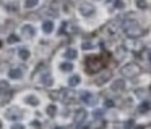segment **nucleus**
I'll return each instance as SVG.
<instances>
[{"label": "nucleus", "instance_id": "f257e3e1", "mask_svg": "<svg viewBox=\"0 0 151 129\" xmlns=\"http://www.w3.org/2000/svg\"><path fill=\"white\" fill-rule=\"evenodd\" d=\"M122 28H124V32L130 39H137V37H140V35L143 34V28H141L135 19H128V21H125L124 24H122Z\"/></svg>", "mask_w": 151, "mask_h": 129}, {"label": "nucleus", "instance_id": "f03ea898", "mask_svg": "<svg viewBox=\"0 0 151 129\" xmlns=\"http://www.w3.org/2000/svg\"><path fill=\"white\" fill-rule=\"evenodd\" d=\"M140 71H141V68L138 66L137 63H128V64H125V66H122L120 73H122V76H125V77H135V76L140 74Z\"/></svg>", "mask_w": 151, "mask_h": 129}, {"label": "nucleus", "instance_id": "7ed1b4c3", "mask_svg": "<svg viewBox=\"0 0 151 129\" xmlns=\"http://www.w3.org/2000/svg\"><path fill=\"white\" fill-rule=\"evenodd\" d=\"M102 66H104V63H102V60L98 57L89 58V60L86 61V71H88V73H98V71L102 69Z\"/></svg>", "mask_w": 151, "mask_h": 129}, {"label": "nucleus", "instance_id": "20e7f679", "mask_svg": "<svg viewBox=\"0 0 151 129\" xmlns=\"http://www.w3.org/2000/svg\"><path fill=\"white\" fill-rule=\"evenodd\" d=\"M78 11H80V15H81V16L88 18V16H93V15H94L96 8H94V6H93L89 2H81V3L78 5Z\"/></svg>", "mask_w": 151, "mask_h": 129}, {"label": "nucleus", "instance_id": "39448f33", "mask_svg": "<svg viewBox=\"0 0 151 129\" xmlns=\"http://www.w3.org/2000/svg\"><path fill=\"white\" fill-rule=\"evenodd\" d=\"M21 116H23V111L18 106H12V108H8L5 111V119H8V121H17Z\"/></svg>", "mask_w": 151, "mask_h": 129}, {"label": "nucleus", "instance_id": "423d86ee", "mask_svg": "<svg viewBox=\"0 0 151 129\" xmlns=\"http://www.w3.org/2000/svg\"><path fill=\"white\" fill-rule=\"evenodd\" d=\"M20 32H21V35H23L24 39H33L34 34H36V29H34L33 24H23L21 29H20Z\"/></svg>", "mask_w": 151, "mask_h": 129}, {"label": "nucleus", "instance_id": "0eeeda50", "mask_svg": "<svg viewBox=\"0 0 151 129\" xmlns=\"http://www.w3.org/2000/svg\"><path fill=\"white\" fill-rule=\"evenodd\" d=\"M23 100H24V103L29 105V106H39V103H41L39 97H37L36 94H26V95L23 97Z\"/></svg>", "mask_w": 151, "mask_h": 129}, {"label": "nucleus", "instance_id": "6e6552de", "mask_svg": "<svg viewBox=\"0 0 151 129\" xmlns=\"http://www.w3.org/2000/svg\"><path fill=\"white\" fill-rule=\"evenodd\" d=\"M81 100L86 103V105H96V97L89 92H83L81 94Z\"/></svg>", "mask_w": 151, "mask_h": 129}, {"label": "nucleus", "instance_id": "1a4fd4ad", "mask_svg": "<svg viewBox=\"0 0 151 129\" xmlns=\"http://www.w3.org/2000/svg\"><path fill=\"white\" fill-rule=\"evenodd\" d=\"M54 29H55V26H54V21H52V19H47V21L42 23V31H44V34H52Z\"/></svg>", "mask_w": 151, "mask_h": 129}, {"label": "nucleus", "instance_id": "9d476101", "mask_svg": "<svg viewBox=\"0 0 151 129\" xmlns=\"http://www.w3.org/2000/svg\"><path fill=\"white\" fill-rule=\"evenodd\" d=\"M86 115H88V113H86L85 110H78V111L75 113V124H76V126L81 124V123L86 119Z\"/></svg>", "mask_w": 151, "mask_h": 129}, {"label": "nucleus", "instance_id": "9b49d317", "mask_svg": "<svg viewBox=\"0 0 151 129\" xmlns=\"http://www.w3.org/2000/svg\"><path fill=\"white\" fill-rule=\"evenodd\" d=\"M8 76H10V79H13V81H20L21 76H23V71H21L20 68H13V69H10Z\"/></svg>", "mask_w": 151, "mask_h": 129}, {"label": "nucleus", "instance_id": "f8f14e48", "mask_svg": "<svg viewBox=\"0 0 151 129\" xmlns=\"http://www.w3.org/2000/svg\"><path fill=\"white\" fill-rule=\"evenodd\" d=\"M111 89L114 90V92L124 90V89H125V81H124V79H117V81H114V82H112V86H111Z\"/></svg>", "mask_w": 151, "mask_h": 129}, {"label": "nucleus", "instance_id": "ddd939ff", "mask_svg": "<svg viewBox=\"0 0 151 129\" xmlns=\"http://www.w3.org/2000/svg\"><path fill=\"white\" fill-rule=\"evenodd\" d=\"M12 99V92L10 90H2L0 92V105H5V103H8Z\"/></svg>", "mask_w": 151, "mask_h": 129}, {"label": "nucleus", "instance_id": "4468645a", "mask_svg": "<svg viewBox=\"0 0 151 129\" xmlns=\"http://www.w3.org/2000/svg\"><path fill=\"white\" fill-rule=\"evenodd\" d=\"M62 32H65V34H73V32H76V26L72 24V23H63Z\"/></svg>", "mask_w": 151, "mask_h": 129}, {"label": "nucleus", "instance_id": "2eb2a0df", "mask_svg": "<svg viewBox=\"0 0 151 129\" xmlns=\"http://www.w3.org/2000/svg\"><path fill=\"white\" fill-rule=\"evenodd\" d=\"M63 57H65L67 60H75V58L78 57V52H76V48H67Z\"/></svg>", "mask_w": 151, "mask_h": 129}, {"label": "nucleus", "instance_id": "dca6fc26", "mask_svg": "<svg viewBox=\"0 0 151 129\" xmlns=\"http://www.w3.org/2000/svg\"><path fill=\"white\" fill-rule=\"evenodd\" d=\"M18 57L21 58V60H28V58L31 57V52L28 47H21L20 50H18Z\"/></svg>", "mask_w": 151, "mask_h": 129}, {"label": "nucleus", "instance_id": "f3484780", "mask_svg": "<svg viewBox=\"0 0 151 129\" xmlns=\"http://www.w3.org/2000/svg\"><path fill=\"white\" fill-rule=\"evenodd\" d=\"M41 82H42V86H46V87H50L54 84V79L52 77L49 76V74H42V76H41Z\"/></svg>", "mask_w": 151, "mask_h": 129}, {"label": "nucleus", "instance_id": "a211bd4d", "mask_svg": "<svg viewBox=\"0 0 151 129\" xmlns=\"http://www.w3.org/2000/svg\"><path fill=\"white\" fill-rule=\"evenodd\" d=\"M81 84V77L78 76V74H75V76H72L68 79V86L70 87H76V86H80Z\"/></svg>", "mask_w": 151, "mask_h": 129}, {"label": "nucleus", "instance_id": "6ab92c4d", "mask_svg": "<svg viewBox=\"0 0 151 129\" xmlns=\"http://www.w3.org/2000/svg\"><path fill=\"white\" fill-rule=\"evenodd\" d=\"M23 5H24V8H28V10H29V8H36V6L39 5V0H24Z\"/></svg>", "mask_w": 151, "mask_h": 129}, {"label": "nucleus", "instance_id": "aec40b11", "mask_svg": "<svg viewBox=\"0 0 151 129\" xmlns=\"http://www.w3.org/2000/svg\"><path fill=\"white\" fill-rule=\"evenodd\" d=\"M109 77H111V73H109V71H106L104 74H101V76L96 79V84H104L106 81H109Z\"/></svg>", "mask_w": 151, "mask_h": 129}, {"label": "nucleus", "instance_id": "412c9836", "mask_svg": "<svg viewBox=\"0 0 151 129\" xmlns=\"http://www.w3.org/2000/svg\"><path fill=\"white\" fill-rule=\"evenodd\" d=\"M59 68H60V71H65V73H68V71L73 69V63H68V61H65V63H60Z\"/></svg>", "mask_w": 151, "mask_h": 129}, {"label": "nucleus", "instance_id": "4be33fe9", "mask_svg": "<svg viewBox=\"0 0 151 129\" xmlns=\"http://www.w3.org/2000/svg\"><path fill=\"white\" fill-rule=\"evenodd\" d=\"M107 29L111 32H117L119 29H120V24H119V21H112V23H109V24H107Z\"/></svg>", "mask_w": 151, "mask_h": 129}, {"label": "nucleus", "instance_id": "5701e85b", "mask_svg": "<svg viewBox=\"0 0 151 129\" xmlns=\"http://www.w3.org/2000/svg\"><path fill=\"white\" fill-rule=\"evenodd\" d=\"M135 5H137V8H140V10H146L148 8L146 0H135Z\"/></svg>", "mask_w": 151, "mask_h": 129}, {"label": "nucleus", "instance_id": "b1692460", "mask_svg": "<svg viewBox=\"0 0 151 129\" xmlns=\"http://www.w3.org/2000/svg\"><path fill=\"white\" fill-rule=\"evenodd\" d=\"M150 108H151L150 102H146V100H143V103L140 105V108H138V111H140V113H145V111H148Z\"/></svg>", "mask_w": 151, "mask_h": 129}, {"label": "nucleus", "instance_id": "393cba45", "mask_svg": "<svg viewBox=\"0 0 151 129\" xmlns=\"http://www.w3.org/2000/svg\"><path fill=\"white\" fill-rule=\"evenodd\" d=\"M102 126H104V121H102L101 118H98V119H96V121L91 124V128H93V129H101Z\"/></svg>", "mask_w": 151, "mask_h": 129}, {"label": "nucleus", "instance_id": "a878e982", "mask_svg": "<svg viewBox=\"0 0 151 129\" xmlns=\"http://www.w3.org/2000/svg\"><path fill=\"white\" fill-rule=\"evenodd\" d=\"M55 113H57V106L55 105H49V106H47V115H49V116H54Z\"/></svg>", "mask_w": 151, "mask_h": 129}, {"label": "nucleus", "instance_id": "bb28decb", "mask_svg": "<svg viewBox=\"0 0 151 129\" xmlns=\"http://www.w3.org/2000/svg\"><path fill=\"white\" fill-rule=\"evenodd\" d=\"M18 40H20V37H17V35H15V34L8 35V39H7V42H8V44H17Z\"/></svg>", "mask_w": 151, "mask_h": 129}, {"label": "nucleus", "instance_id": "cd10ccee", "mask_svg": "<svg viewBox=\"0 0 151 129\" xmlns=\"http://www.w3.org/2000/svg\"><path fill=\"white\" fill-rule=\"evenodd\" d=\"M93 45H94L93 42L86 40V42H83V44H81V48H83V50H88V48H93Z\"/></svg>", "mask_w": 151, "mask_h": 129}, {"label": "nucleus", "instance_id": "c85d7f7f", "mask_svg": "<svg viewBox=\"0 0 151 129\" xmlns=\"http://www.w3.org/2000/svg\"><path fill=\"white\" fill-rule=\"evenodd\" d=\"M114 6H115V8H119V10H122V8L125 6V3L122 2V0H115V2H114Z\"/></svg>", "mask_w": 151, "mask_h": 129}, {"label": "nucleus", "instance_id": "c756f323", "mask_svg": "<svg viewBox=\"0 0 151 129\" xmlns=\"http://www.w3.org/2000/svg\"><path fill=\"white\" fill-rule=\"evenodd\" d=\"M124 57H125V48L124 47L117 48V58H124Z\"/></svg>", "mask_w": 151, "mask_h": 129}, {"label": "nucleus", "instance_id": "7c9ffc66", "mask_svg": "<svg viewBox=\"0 0 151 129\" xmlns=\"http://www.w3.org/2000/svg\"><path fill=\"white\" fill-rule=\"evenodd\" d=\"M137 95L141 97V99H146V97H148V92H145V90H137Z\"/></svg>", "mask_w": 151, "mask_h": 129}, {"label": "nucleus", "instance_id": "2f4dec72", "mask_svg": "<svg viewBox=\"0 0 151 129\" xmlns=\"http://www.w3.org/2000/svg\"><path fill=\"white\" fill-rule=\"evenodd\" d=\"M10 129H24V126L23 124H20V123H15V124H12V128Z\"/></svg>", "mask_w": 151, "mask_h": 129}, {"label": "nucleus", "instance_id": "473e14b6", "mask_svg": "<svg viewBox=\"0 0 151 129\" xmlns=\"http://www.w3.org/2000/svg\"><path fill=\"white\" fill-rule=\"evenodd\" d=\"M0 87H4V90H7L8 89V84L7 82H0Z\"/></svg>", "mask_w": 151, "mask_h": 129}, {"label": "nucleus", "instance_id": "72a5a7b5", "mask_svg": "<svg viewBox=\"0 0 151 129\" xmlns=\"http://www.w3.org/2000/svg\"><path fill=\"white\" fill-rule=\"evenodd\" d=\"M114 103H112V100H106V106H112Z\"/></svg>", "mask_w": 151, "mask_h": 129}, {"label": "nucleus", "instance_id": "f704fd0d", "mask_svg": "<svg viewBox=\"0 0 151 129\" xmlns=\"http://www.w3.org/2000/svg\"><path fill=\"white\" fill-rule=\"evenodd\" d=\"M145 129H151V126H148V128H145Z\"/></svg>", "mask_w": 151, "mask_h": 129}, {"label": "nucleus", "instance_id": "c9c22d12", "mask_svg": "<svg viewBox=\"0 0 151 129\" xmlns=\"http://www.w3.org/2000/svg\"><path fill=\"white\" fill-rule=\"evenodd\" d=\"M55 129H65V128H55Z\"/></svg>", "mask_w": 151, "mask_h": 129}, {"label": "nucleus", "instance_id": "e433bc0d", "mask_svg": "<svg viewBox=\"0 0 151 129\" xmlns=\"http://www.w3.org/2000/svg\"><path fill=\"white\" fill-rule=\"evenodd\" d=\"M0 128H2V121H0Z\"/></svg>", "mask_w": 151, "mask_h": 129}]
</instances>
